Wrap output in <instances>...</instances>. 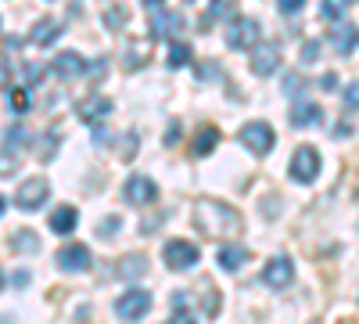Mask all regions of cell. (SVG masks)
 Here are the masks:
<instances>
[{
	"label": "cell",
	"instance_id": "obj_1",
	"mask_svg": "<svg viewBox=\"0 0 359 324\" xmlns=\"http://www.w3.org/2000/svg\"><path fill=\"white\" fill-rule=\"evenodd\" d=\"M194 223L201 234L208 238H226V234H241V213L230 209L223 202H212V198H201L194 205Z\"/></svg>",
	"mask_w": 359,
	"mask_h": 324
},
{
	"label": "cell",
	"instance_id": "obj_2",
	"mask_svg": "<svg viewBox=\"0 0 359 324\" xmlns=\"http://www.w3.org/2000/svg\"><path fill=\"white\" fill-rule=\"evenodd\" d=\"M262 40V25H259V18H237L230 29H226V44H230V51H248V47H255Z\"/></svg>",
	"mask_w": 359,
	"mask_h": 324
},
{
	"label": "cell",
	"instance_id": "obj_3",
	"mask_svg": "<svg viewBox=\"0 0 359 324\" xmlns=\"http://www.w3.org/2000/svg\"><path fill=\"white\" fill-rule=\"evenodd\" d=\"M47 195H50V184L43 181V176H29V181L15 191V205L25 209V213H33V209H40V205L47 202Z\"/></svg>",
	"mask_w": 359,
	"mask_h": 324
},
{
	"label": "cell",
	"instance_id": "obj_4",
	"mask_svg": "<svg viewBox=\"0 0 359 324\" xmlns=\"http://www.w3.org/2000/svg\"><path fill=\"white\" fill-rule=\"evenodd\" d=\"M147 310H151V296H147L144 288H130L115 299V317H123V320H137Z\"/></svg>",
	"mask_w": 359,
	"mask_h": 324
},
{
	"label": "cell",
	"instance_id": "obj_5",
	"mask_svg": "<svg viewBox=\"0 0 359 324\" xmlns=\"http://www.w3.org/2000/svg\"><path fill=\"white\" fill-rule=\"evenodd\" d=\"M316 173H320V155H316V148L302 144L291 159V176L298 184H309V181H316Z\"/></svg>",
	"mask_w": 359,
	"mask_h": 324
},
{
	"label": "cell",
	"instance_id": "obj_6",
	"mask_svg": "<svg viewBox=\"0 0 359 324\" xmlns=\"http://www.w3.org/2000/svg\"><path fill=\"white\" fill-rule=\"evenodd\" d=\"M162 256H165V263H169V271H191L194 263H198V245H191V242H169L165 249H162Z\"/></svg>",
	"mask_w": 359,
	"mask_h": 324
},
{
	"label": "cell",
	"instance_id": "obj_7",
	"mask_svg": "<svg viewBox=\"0 0 359 324\" xmlns=\"http://www.w3.org/2000/svg\"><path fill=\"white\" fill-rule=\"evenodd\" d=\"M277 65H280V47L259 40V44L252 47V72H255V76H273Z\"/></svg>",
	"mask_w": 359,
	"mask_h": 324
},
{
	"label": "cell",
	"instance_id": "obj_8",
	"mask_svg": "<svg viewBox=\"0 0 359 324\" xmlns=\"http://www.w3.org/2000/svg\"><path fill=\"white\" fill-rule=\"evenodd\" d=\"M241 144L255 155H266L269 148H273V130H269V123H248L241 130Z\"/></svg>",
	"mask_w": 359,
	"mask_h": 324
},
{
	"label": "cell",
	"instance_id": "obj_9",
	"mask_svg": "<svg viewBox=\"0 0 359 324\" xmlns=\"http://www.w3.org/2000/svg\"><path fill=\"white\" fill-rule=\"evenodd\" d=\"M155 195H158V188H155L151 176L137 173V176H130V181H126V202L130 205H151Z\"/></svg>",
	"mask_w": 359,
	"mask_h": 324
},
{
	"label": "cell",
	"instance_id": "obj_10",
	"mask_svg": "<svg viewBox=\"0 0 359 324\" xmlns=\"http://www.w3.org/2000/svg\"><path fill=\"white\" fill-rule=\"evenodd\" d=\"M90 249L86 245H65V249H57V267L69 271V274H79V271H90Z\"/></svg>",
	"mask_w": 359,
	"mask_h": 324
},
{
	"label": "cell",
	"instance_id": "obj_11",
	"mask_svg": "<svg viewBox=\"0 0 359 324\" xmlns=\"http://www.w3.org/2000/svg\"><path fill=\"white\" fill-rule=\"evenodd\" d=\"M111 98H104V94H90L83 105H79V119L83 123H90V127H97L101 119H108V115H111Z\"/></svg>",
	"mask_w": 359,
	"mask_h": 324
},
{
	"label": "cell",
	"instance_id": "obj_12",
	"mask_svg": "<svg viewBox=\"0 0 359 324\" xmlns=\"http://www.w3.org/2000/svg\"><path fill=\"white\" fill-rule=\"evenodd\" d=\"M294 278V267H291V259L287 256H277V259H269L266 263V271H262V281L269 288H287Z\"/></svg>",
	"mask_w": 359,
	"mask_h": 324
},
{
	"label": "cell",
	"instance_id": "obj_13",
	"mask_svg": "<svg viewBox=\"0 0 359 324\" xmlns=\"http://www.w3.org/2000/svg\"><path fill=\"white\" fill-rule=\"evenodd\" d=\"M180 29H184V18H180L176 11H155V18H151V37L169 40V37L180 33Z\"/></svg>",
	"mask_w": 359,
	"mask_h": 324
},
{
	"label": "cell",
	"instance_id": "obj_14",
	"mask_svg": "<svg viewBox=\"0 0 359 324\" xmlns=\"http://www.w3.org/2000/svg\"><path fill=\"white\" fill-rule=\"evenodd\" d=\"M54 76H62V79H76V76H83V69H86V62L76 54V51H62L54 58Z\"/></svg>",
	"mask_w": 359,
	"mask_h": 324
},
{
	"label": "cell",
	"instance_id": "obj_15",
	"mask_svg": "<svg viewBox=\"0 0 359 324\" xmlns=\"http://www.w3.org/2000/svg\"><path fill=\"white\" fill-rule=\"evenodd\" d=\"M57 37H62V25H57V18H40V22L33 25V33H29V40H33L36 47H47V44H54Z\"/></svg>",
	"mask_w": 359,
	"mask_h": 324
},
{
	"label": "cell",
	"instance_id": "obj_16",
	"mask_svg": "<svg viewBox=\"0 0 359 324\" xmlns=\"http://www.w3.org/2000/svg\"><path fill=\"white\" fill-rule=\"evenodd\" d=\"M320 119H323V108L313 105V101H298V105L291 108V123H294V127H313V123H320Z\"/></svg>",
	"mask_w": 359,
	"mask_h": 324
},
{
	"label": "cell",
	"instance_id": "obj_17",
	"mask_svg": "<svg viewBox=\"0 0 359 324\" xmlns=\"http://www.w3.org/2000/svg\"><path fill=\"white\" fill-rule=\"evenodd\" d=\"M355 40H359V29L355 25H338L334 33H331V47L338 51V54H352V47H355Z\"/></svg>",
	"mask_w": 359,
	"mask_h": 324
},
{
	"label": "cell",
	"instance_id": "obj_18",
	"mask_svg": "<svg viewBox=\"0 0 359 324\" xmlns=\"http://www.w3.org/2000/svg\"><path fill=\"white\" fill-rule=\"evenodd\" d=\"M245 259H248V249H241V245H223L219 249V267L223 271H241Z\"/></svg>",
	"mask_w": 359,
	"mask_h": 324
},
{
	"label": "cell",
	"instance_id": "obj_19",
	"mask_svg": "<svg viewBox=\"0 0 359 324\" xmlns=\"http://www.w3.org/2000/svg\"><path fill=\"white\" fill-rule=\"evenodd\" d=\"M72 227H76V209H72V205H57V209L50 213V231L72 234Z\"/></svg>",
	"mask_w": 359,
	"mask_h": 324
},
{
	"label": "cell",
	"instance_id": "obj_20",
	"mask_svg": "<svg viewBox=\"0 0 359 324\" xmlns=\"http://www.w3.org/2000/svg\"><path fill=\"white\" fill-rule=\"evenodd\" d=\"M216 144H219V130L216 127H205L198 137H194V155H212V148H216Z\"/></svg>",
	"mask_w": 359,
	"mask_h": 324
},
{
	"label": "cell",
	"instance_id": "obj_21",
	"mask_svg": "<svg viewBox=\"0 0 359 324\" xmlns=\"http://www.w3.org/2000/svg\"><path fill=\"white\" fill-rule=\"evenodd\" d=\"M169 310H172V320H176V324H191V320H194L187 292H176V296H172V303H169Z\"/></svg>",
	"mask_w": 359,
	"mask_h": 324
},
{
	"label": "cell",
	"instance_id": "obj_22",
	"mask_svg": "<svg viewBox=\"0 0 359 324\" xmlns=\"http://www.w3.org/2000/svg\"><path fill=\"white\" fill-rule=\"evenodd\" d=\"M144 271H147V259H144V256H126V259H123V267H118V278L133 281V278H140Z\"/></svg>",
	"mask_w": 359,
	"mask_h": 324
},
{
	"label": "cell",
	"instance_id": "obj_23",
	"mask_svg": "<svg viewBox=\"0 0 359 324\" xmlns=\"http://www.w3.org/2000/svg\"><path fill=\"white\" fill-rule=\"evenodd\" d=\"M11 245H15V252H40V238L33 231H15Z\"/></svg>",
	"mask_w": 359,
	"mask_h": 324
},
{
	"label": "cell",
	"instance_id": "obj_24",
	"mask_svg": "<svg viewBox=\"0 0 359 324\" xmlns=\"http://www.w3.org/2000/svg\"><path fill=\"white\" fill-rule=\"evenodd\" d=\"M191 62V47L187 44H172L169 47V69H184Z\"/></svg>",
	"mask_w": 359,
	"mask_h": 324
},
{
	"label": "cell",
	"instance_id": "obj_25",
	"mask_svg": "<svg viewBox=\"0 0 359 324\" xmlns=\"http://www.w3.org/2000/svg\"><path fill=\"white\" fill-rule=\"evenodd\" d=\"M144 62H147V44H133L126 51V69H140Z\"/></svg>",
	"mask_w": 359,
	"mask_h": 324
},
{
	"label": "cell",
	"instance_id": "obj_26",
	"mask_svg": "<svg viewBox=\"0 0 359 324\" xmlns=\"http://www.w3.org/2000/svg\"><path fill=\"white\" fill-rule=\"evenodd\" d=\"M233 11H237V0H212V8H208L212 18H230Z\"/></svg>",
	"mask_w": 359,
	"mask_h": 324
},
{
	"label": "cell",
	"instance_id": "obj_27",
	"mask_svg": "<svg viewBox=\"0 0 359 324\" xmlns=\"http://www.w3.org/2000/svg\"><path fill=\"white\" fill-rule=\"evenodd\" d=\"M348 4H352V0H323V15L327 18H345Z\"/></svg>",
	"mask_w": 359,
	"mask_h": 324
},
{
	"label": "cell",
	"instance_id": "obj_28",
	"mask_svg": "<svg viewBox=\"0 0 359 324\" xmlns=\"http://www.w3.org/2000/svg\"><path fill=\"white\" fill-rule=\"evenodd\" d=\"M118 231H123V220H118V216H108V220H101V227H97L101 238H115Z\"/></svg>",
	"mask_w": 359,
	"mask_h": 324
},
{
	"label": "cell",
	"instance_id": "obj_29",
	"mask_svg": "<svg viewBox=\"0 0 359 324\" xmlns=\"http://www.w3.org/2000/svg\"><path fill=\"white\" fill-rule=\"evenodd\" d=\"M54 144H57V134L50 130V134L40 141V159H43V162H47V159H54Z\"/></svg>",
	"mask_w": 359,
	"mask_h": 324
},
{
	"label": "cell",
	"instance_id": "obj_30",
	"mask_svg": "<svg viewBox=\"0 0 359 324\" xmlns=\"http://www.w3.org/2000/svg\"><path fill=\"white\" fill-rule=\"evenodd\" d=\"M137 141H140L137 134H126V137H123V152H118V155H123L126 162H130V159L137 155Z\"/></svg>",
	"mask_w": 359,
	"mask_h": 324
},
{
	"label": "cell",
	"instance_id": "obj_31",
	"mask_svg": "<svg viewBox=\"0 0 359 324\" xmlns=\"http://www.w3.org/2000/svg\"><path fill=\"white\" fill-rule=\"evenodd\" d=\"M25 83H40L43 79V65H36V62H25Z\"/></svg>",
	"mask_w": 359,
	"mask_h": 324
},
{
	"label": "cell",
	"instance_id": "obj_32",
	"mask_svg": "<svg viewBox=\"0 0 359 324\" xmlns=\"http://www.w3.org/2000/svg\"><path fill=\"white\" fill-rule=\"evenodd\" d=\"M11 108L15 112H25L29 108V91H11Z\"/></svg>",
	"mask_w": 359,
	"mask_h": 324
},
{
	"label": "cell",
	"instance_id": "obj_33",
	"mask_svg": "<svg viewBox=\"0 0 359 324\" xmlns=\"http://www.w3.org/2000/svg\"><path fill=\"white\" fill-rule=\"evenodd\" d=\"M345 105H348V108H359V79L345 86Z\"/></svg>",
	"mask_w": 359,
	"mask_h": 324
},
{
	"label": "cell",
	"instance_id": "obj_34",
	"mask_svg": "<svg viewBox=\"0 0 359 324\" xmlns=\"http://www.w3.org/2000/svg\"><path fill=\"white\" fill-rule=\"evenodd\" d=\"M104 22H108L111 29H118V25H126V11H123V8H115V11H108V15H104Z\"/></svg>",
	"mask_w": 359,
	"mask_h": 324
},
{
	"label": "cell",
	"instance_id": "obj_35",
	"mask_svg": "<svg viewBox=\"0 0 359 324\" xmlns=\"http://www.w3.org/2000/svg\"><path fill=\"white\" fill-rule=\"evenodd\" d=\"M8 83H11V65L0 58V91H8Z\"/></svg>",
	"mask_w": 359,
	"mask_h": 324
},
{
	"label": "cell",
	"instance_id": "obj_36",
	"mask_svg": "<svg viewBox=\"0 0 359 324\" xmlns=\"http://www.w3.org/2000/svg\"><path fill=\"white\" fill-rule=\"evenodd\" d=\"M313 58H320V44H306L302 47V62H313Z\"/></svg>",
	"mask_w": 359,
	"mask_h": 324
},
{
	"label": "cell",
	"instance_id": "obj_37",
	"mask_svg": "<svg viewBox=\"0 0 359 324\" xmlns=\"http://www.w3.org/2000/svg\"><path fill=\"white\" fill-rule=\"evenodd\" d=\"M302 4H306V0H280V8H284V11H291V15H294L298 8H302Z\"/></svg>",
	"mask_w": 359,
	"mask_h": 324
},
{
	"label": "cell",
	"instance_id": "obj_38",
	"mask_svg": "<svg viewBox=\"0 0 359 324\" xmlns=\"http://www.w3.org/2000/svg\"><path fill=\"white\" fill-rule=\"evenodd\" d=\"M176 141H180V127L172 123V127L165 130V144H176Z\"/></svg>",
	"mask_w": 359,
	"mask_h": 324
},
{
	"label": "cell",
	"instance_id": "obj_39",
	"mask_svg": "<svg viewBox=\"0 0 359 324\" xmlns=\"http://www.w3.org/2000/svg\"><path fill=\"white\" fill-rule=\"evenodd\" d=\"M15 285H18V288H22V285H29V274H25V271H18V274H15Z\"/></svg>",
	"mask_w": 359,
	"mask_h": 324
},
{
	"label": "cell",
	"instance_id": "obj_40",
	"mask_svg": "<svg viewBox=\"0 0 359 324\" xmlns=\"http://www.w3.org/2000/svg\"><path fill=\"white\" fill-rule=\"evenodd\" d=\"M4 209H8V202H4V195H0V216H4Z\"/></svg>",
	"mask_w": 359,
	"mask_h": 324
},
{
	"label": "cell",
	"instance_id": "obj_41",
	"mask_svg": "<svg viewBox=\"0 0 359 324\" xmlns=\"http://www.w3.org/2000/svg\"><path fill=\"white\" fill-rule=\"evenodd\" d=\"M144 4H147V8H158V4H162V0H144Z\"/></svg>",
	"mask_w": 359,
	"mask_h": 324
},
{
	"label": "cell",
	"instance_id": "obj_42",
	"mask_svg": "<svg viewBox=\"0 0 359 324\" xmlns=\"http://www.w3.org/2000/svg\"><path fill=\"white\" fill-rule=\"evenodd\" d=\"M0 288H4V274H0Z\"/></svg>",
	"mask_w": 359,
	"mask_h": 324
}]
</instances>
